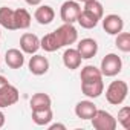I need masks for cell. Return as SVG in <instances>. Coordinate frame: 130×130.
Returning a JSON list of instances; mask_svg holds the SVG:
<instances>
[{"instance_id": "obj_1", "label": "cell", "mask_w": 130, "mask_h": 130, "mask_svg": "<svg viewBox=\"0 0 130 130\" xmlns=\"http://www.w3.org/2000/svg\"><path fill=\"white\" fill-rule=\"evenodd\" d=\"M127 93H128L127 83L122 80H116V81H112L106 89V100L112 106H119L127 98Z\"/></svg>"}, {"instance_id": "obj_2", "label": "cell", "mask_w": 130, "mask_h": 130, "mask_svg": "<svg viewBox=\"0 0 130 130\" xmlns=\"http://www.w3.org/2000/svg\"><path fill=\"white\" fill-rule=\"evenodd\" d=\"M92 121V127L95 130H115L118 125L116 118H113L112 113L106 112V110H100L96 109L95 115L90 118Z\"/></svg>"}, {"instance_id": "obj_3", "label": "cell", "mask_w": 130, "mask_h": 130, "mask_svg": "<svg viewBox=\"0 0 130 130\" xmlns=\"http://www.w3.org/2000/svg\"><path fill=\"white\" fill-rule=\"evenodd\" d=\"M103 77H115L122 71V60L116 54H107L101 60V68H100Z\"/></svg>"}, {"instance_id": "obj_4", "label": "cell", "mask_w": 130, "mask_h": 130, "mask_svg": "<svg viewBox=\"0 0 130 130\" xmlns=\"http://www.w3.org/2000/svg\"><path fill=\"white\" fill-rule=\"evenodd\" d=\"M54 32H55L61 47L63 46H71L78 40V32H77V29H75V26L72 23H63Z\"/></svg>"}, {"instance_id": "obj_5", "label": "cell", "mask_w": 130, "mask_h": 130, "mask_svg": "<svg viewBox=\"0 0 130 130\" xmlns=\"http://www.w3.org/2000/svg\"><path fill=\"white\" fill-rule=\"evenodd\" d=\"M81 11V6L78 2H75V0H66L61 8H60V17L64 23H75L77 22V17Z\"/></svg>"}, {"instance_id": "obj_6", "label": "cell", "mask_w": 130, "mask_h": 130, "mask_svg": "<svg viewBox=\"0 0 130 130\" xmlns=\"http://www.w3.org/2000/svg\"><path fill=\"white\" fill-rule=\"evenodd\" d=\"M19 98H20L19 89L12 84H6L5 87L0 89V109H5V107L15 104Z\"/></svg>"}, {"instance_id": "obj_7", "label": "cell", "mask_w": 130, "mask_h": 130, "mask_svg": "<svg viewBox=\"0 0 130 130\" xmlns=\"http://www.w3.org/2000/svg\"><path fill=\"white\" fill-rule=\"evenodd\" d=\"M28 68H29V72L32 75H44L47 71H49V61L44 55H38V54H34L28 63Z\"/></svg>"}, {"instance_id": "obj_8", "label": "cell", "mask_w": 130, "mask_h": 130, "mask_svg": "<svg viewBox=\"0 0 130 130\" xmlns=\"http://www.w3.org/2000/svg\"><path fill=\"white\" fill-rule=\"evenodd\" d=\"M101 20H103V28L109 35H116L124 29V20L118 14H109Z\"/></svg>"}, {"instance_id": "obj_9", "label": "cell", "mask_w": 130, "mask_h": 130, "mask_svg": "<svg viewBox=\"0 0 130 130\" xmlns=\"http://www.w3.org/2000/svg\"><path fill=\"white\" fill-rule=\"evenodd\" d=\"M20 49L23 54H29V55L37 54V51L40 49V38L35 34L25 32L20 37Z\"/></svg>"}, {"instance_id": "obj_10", "label": "cell", "mask_w": 130, "mask_h": 130, "mask_svg": "<svg viewBox=\"0 0 130 130\" xmlns=\"http://www.w3.org/2000/svg\"><path fill=\"white\" fill-rule=\"evenodd\" d=\"M77 51L80 52L83 60H90L98 52V43L93 38H83V40H80V43L77 46Z\"/></svg>"}, {"instance_id": "obj_11", "label": "cell", "mask_w": 130, "mask_h": 130, "mask_svg": "<svg viewBox=\"0 0 130 130\" xmlns=\"http://www.w3.org/2000/svg\"><path fill=\"white\" fill-rule=\"evenodd\" d=\"M5 63L11 69H20L25 64V55L20 49H15V47L8 49L5 54Z\"/></svg>"}, {"instance_id": "obj_12", "label": "cell", "mask_w": 130, "mask_h": 130, "mask_svg": "<svg viewBox=\"0 0 130 130\" xmlns=\"http://www.w3.org/2000/svg\"><path fill=\"white\" fill-rule=\"evenodd\" d=\"M81 55L77 49H72V47H68L63 54V64L66 66L68 69L74 71V69H78L81 66Z\"/></svg>"}, {"instance_id": "obj_13", "label": "cell", "mask_w": 130, "mask_h": 130, "mask_svg": "<svg viewBox=\"0 0 130 130\" xmlns=\"http://www.w3.org/2000/svg\"><path fill=\"white\" fill-rule=\"evenodd\" d=\"M96 112V106L89 101V100H84V101H80L77 103L75 106V115L81 119H90Z\"/></svg>"}, {"instance_id": "obj_14", "label": "cell", "mask_w": 130, "mask_h": 130, "mask_svg": "<svg viewBox=\"0 0 130 130\" xmlns=\"http://www.w3.org/2000/svg\"><path fill=\"white\" fill-rule=\"evenodd\" d=\"M34 17H35V20H37L40 25H49V23H52V20H54V17H55V11H54L52 6H49V5H40V6L35 9Z\"/></svg>"}, {"instance_id": "obj_15", "label": "cell", "mask_w": 130, "mask_h": 130, "mask_svg": "<svg viewBox=\"0 0 130 130\" xmlns=\"http://www.w3.org/2000/svg\"><path fill=\"white\" fill-rule=\"evenodd\" d=\"M103 90H104L103 80L90 81V83H81V92L89 98H98L103 93Z\"/></svg>"}, {"instance_id": "obj_16", "label": "cell", "mask_w": 130, "mask_h": 130, "mask_svg": "<svg viewBox=\"0 0 130 130\" xmlns=\"http://www.w3.org/2000/svg\"><path fill=\"white\" fill-rule=\"evenodd\" d=\"M0 28H5L8 31H15L14 23V11L8 6L0 8Z\"/></svg>"}, {"instance_id": "obj_17", "label": "cell", "mask_w": 130, "mask_h": 130, "mask_svg": "<svg viewBox=\"0 0 130 130\" xmlns=\"http://www.w3.org/2000/svg\"><path fill=\"white\" fill-rule=\"evenodd\" d=\"M31 109L32 110H41V109H49L51 104H52V100L47 93H43V92H38L35 95H32L31 101Z\"/></svg>"}, {"instance_id": "obj_18", "label": "cell", "mask_w": 130, "mask_h": 130, "mask_svg": "<svg viewBox=\"0 0 130 130\" xmlns=\"http://www.w3.org/2000/svg\"><path fill=\"white\" fill-rule=\"evenodd\" d=\"M80 78H81V83H90V81H98V80H103V74L98 68L92 66V64H87L81 69V74H80Z\"/></svg>"}, {"instance_id": "obj_19", "label": "cell", "mask_w": 130, "mask_h": 130, "mask_svg": "<svg viewBox=\"0 0 130 130\" xmlns=\"http://www.w3.org/2000/svg\"><path fill=\"white\" fill-rule=\"evenodd\" d=\"M31 14L25 8H19L14 11V23L15 29H28L31 26Z\"/></svg>"}, {"instance_id": "obj_20", "label": "cell", "mask_w": 130, "mask_h": 130, "mask_svg": "<svg viewBox=\"0 0 130 130\" xmlns=\"http://www.w3.org/2000/svg\"><path fill=\"white\" fill-rule=\"evenodd\" d=\"M40 47L44 49L46 52H55V51H58V49L61 47V44H60V41H58L55 32H49V34H46V35L40 40Z\"/></svg>"}, {"instance_id": "obj_21", "label": "cell", "mask_w": 130, "mask_h": 130, "mask_svg": "<svg viewBox=\"0 0 130 130\" xmlns=\"http://www.w3.org/2000/svg\"><path fill=\"white\" fill-rule=\"evenodd\" d=\"M54 118L52 109H41V110H32V121L37 125H47Z\"/></svg>"}, {"instance_id": "obj_22", "label": "cell", "mask_w": 130, "mask_h": 130, "mask_svg": "<svg viewBox=\"0 0 130 130\" xmlns=\"http://www.w3.org/2000/svg\"><path fill=\"white\" fill-rule=\"evenodd\" d=\"M77 22H78V25H80L81 28H84V29H93V28L98 25L100 20H98L95 15H92L90 12L81 9L80 14H78V17H77Z\"/></svg>"}, {"instance_id": "obj_23", "label": "cell", "mask_w": 130, "mask_h": 130, "mask_svg": "<svg viewBox=\"0 0 130 130\" xmlns=\"http://www.w3.org/2000/svg\"><path fill=\"white\" fill-rule=\"evenodd\" d=\"M83 9L90 12L92 15H95L98 20H101L103 15H104V8H103V5L98 2V0H89V2H86Z\"/></svg>"}, {"instance_id": "obj_24", "label": "cell", "mask_w": 130, "mask_h": 130, "mask_svg": "<svg viewBox=\"0 0 130 130\" xmlns=\"http://www.w3.org/2000/svg\"><path fill=\"white\" fill-rule=\"evenodd\" d=\"M115 46L121 52H130V34L128 32H122V31L119 34H116Z\"/></svg>"}, {"instance_id": "obj_25", "label": "cell", "mask_w": 130, "mask_h": 130, "mask_svg": "<svg viewBox=\"0 0 130 130\" xmlns=\"http://www.w3.org/2000/svg\"><path fill=\"white\" fill-rule=\"evenodd\" d=\"M118 122L125 128L128 130L130 128V107H122L119 112H118Z\"/></svg>"}, {"instance_id": "obj_26", "label": "cell", "mask_w": 130, "mask_h": 130, "mask_svg": "<svg viewBox=\"0 0 130 130\" xmlns=\"http://www.w3.org/2000/svg\"><path fill=\"white\" fill-rule=\"evenodd\" d=\"M55 128L66 130V125H64V124H51V125H49V130H55Z\"/></svg>"}, {"instance_id": "obj_27", "label": "cell", "mask_w": 130, "mask_h": 130, "mask_svg": "<svg viewBox=\"0 0 130 130\" xmlns=\"http://www.w3.org/2000/svg\"><path fill=\"white\" fill-rule=\"evenodd\" d=\"M25 2H26L28 5H31V6H38V5L41 3V0H25Z\"/></svg>"}, {"instance_id": "obj_28", "label": "cell", "mask_w": 130, "mask_h": 130, "mask_svg": "<svg viewBox=\"0 0 130 130\" xmlns=\"http://www.w3.org/2000/svg\"><path fill=\"white\" fill-rule=\"evenodd\" d=\"M6 84H9V83H8V80H6L3 75H0V89H2V87H5Z\"/></svg>"}, {"instance_id": "obj_29", "label": "cell", "mask_w": 130, "mask_h": 130, "mask_svg": "<svg viewBox=\"0 0 130 130\" xmlns=\"http://www.w3.org/2000/svg\"><path fill=\"white\" fill-rule=\"evenodd\" d=\"M3 125H5V113L0 110V128H2Z\"/></svg>"}, {"instance_id": "obj_30", "label": "cell", "mask_w": 130, "mask_h": 130, "mask_svg": "<svg viewBox=\"0 0 130 130\" xmlns=\"http://www.w3.org/2000/svg\"><path fill=\"white\" fill-rule=\"evenodd\" d=\"M75 2H78V3H86V2H89V0H75Z\"/></svg>"}, {"instance_id": "obj_31", "label": "cell", "mask_w": 130, "mask_h": 130, "mask_svg": "<svg viewBox=\"0 0 130 130\" xmlns=\"http://www.w3.org/2000/svg\"><path fill=\"white\" fill-rule=\"evenodd\" d=\"M0 38H2V29H0Z\"/></svg>"}, {"instance_id": "obj_32", "label": "cell", "mask_w": 130, "mask_h": 130, "mask_svg": "<svg viewBox=\"0 0 130 130\" xmlns=\"http://www.w3.org/2000/svg\"><path fill=\"white\" fill-rule=\"evenodd\" d=\"M0 61H2V58H0Z\"/></svg>"}]
</instances>
